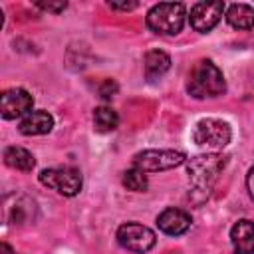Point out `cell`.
<instances>
[{
  "label": "cell",
  "mask_w": 254,
  "mask_h": 254,
  "mask_svg": "<svg viewBox=\"0 0 254 254\" xmlns=\"http://www.w3.org/2000/svg\"><path fill=\"white\" fill-rule=\"evenodd\" d=\"M123 187L133 192H143L147 189V175L139 169H129L123 173Z\"/></svg>",
  "instance_id": "cell-18"
},
{
  "label": "cell",
  "mask_w": 254,
  "mask_h": 254,
  "mask_svg": "<svg viewBox=\"0 0 254 254\" xmlns=\"http://www.w3.org/2000/svg\"><path fill=\"white\" fill-rule=\"evenodd\" d=\"M93 123H95V129L97 131L107 133V131L117 129L119 115H117L115 109H111L107 105H101V107H95V111H93Z\"/></svg>",
  "instance_id": "cell-17"
},
{
  "label": "cell",
  "mask_w": 254,
  "mask_h": 254,
  "mask_svg": "<svg viewBox=\"0 0 254 254\" xmlns=\"http://www.w3.org/2000/svg\"><path fill=\"white\" fill-rule=\"evenodd\" d=\"M190 214H187L181 208H165L159 216H157V226L159 230H163L169 236H179L185 234L190 228Z\"/></svg>",
  "instance_id": "cell-10"
},
{
  "label": "cell",
  "mask_w": 254,
  "mask_h": 254,
  "mask_svg": "<svg viewBox=\"0 0 254 254\" xmlns=\"http://www.w3.org/2000/svg\"><path fill=\"white\" fill-rule=\"evenodd\" d=\"M226 163H228V157L220 155V153H206V155H196V157L189 159V163H187V175H189V183H190L189 196L194 202H202L210 194V190H212L218 175L226 167Z\"/></svg>",
  "instance_id": "cell-1"
},
{
  "label": "cell",
  "mask_w": 254,
  "mask_h": 254,
  "mask_svg": "<svg viewBox=\"0 0 254 254\" xmlns=\"http://www.w3.org/2000/svg\"><path fill=\"white\" fill-rule=\"evenodd\" d=\"M115 93H117V83H115L113 79H105V81L99 85V97H101V99H111Z\"/></svg>",
  "instance_id": "cell-19"
},
{
  "label": "cell",
  "mask_w": 254,
  "mask_h": 254,
  "mask_svg": "<svg viewBox=\"0 0 254 254\" xmlns=\"http://www.w3.org/2000/svg\"><path fill=\"white\" fill-rule=\"evenodd\" d=\"M4 163L16 171H24V173H30L36 165V159L34 155L28 151V149H22V147H6L4 149Z\"/></svg>",
  "instance_id": "cell-15"
},
{
  "label": "cell",
  "mask_w": 254,
  "mask_h": 254,
  "mask_svg": "<svg viewBox=\"0 0 254 254\" xmlns=\"http://www.w3.org/2000/svg\"><path fill=\"white\" fill-rule=\"evenodd\" d=\"M117 242L129 252L147 254L155 246L157 236L149 226H143L137 222H127L117 228Z\"/></svg>",
  "instance_id": "cell-7"
},
{
  "label": "cell",
  "mask_w": 254,
  "mask_h": 254,
  "mask_svg": "<svg viewBox=\"0 0 254 254\" xmlns=\"http://www.w3.org/2000/svg\"><path fill=\"white\" fill-rule=\"evenodd\" d=\"M109 8L111 10H135L137 8V2H121V4H117V2H109Z\"/></svg>",
  "instance_id": "cell-21"
},
{
  "label": "cell",
  "mask_w": 254,
  "mask_h": 254,
  "mask_svg": "<svg viewBox=\"0 0 254 254\" xmlns=\"http://www.w3.org/2000/svg\"><path fill=\"white\" fill-rule=\"evenodd\" d=\"M230 240L236 254H254V222L238 220L230 230Z\"/></svg>",
  "instance_id": "cell-11"
},
{
  "label": "cell",
  "mask_w": 254,
  "mask_h": 254,
  "mask_svg": "<svg viewBox=\"0 0 254 254\" xmlns=\"http://www.w3.org/2000/svg\"><path fill=\"white\" fill-rule=\"evenodd\" d=\"M52 127H54V117L44 109L30 111L26 117H22L18 125L22 135H46L52 131Z\"/></svg>",
  "instance_id": "cell-12"
},
{
  "label": "cell",
  "mask_w": 254,
  "mask_h": 254,
  "mask_svg": "<svg viewBox=\"0 0 254 254\" xmlns=\"http://www.w3.org/2000/svg\"><path fill=\"white\" fill-rule=\"evenodd\" d=\"M32 105H34V97L22 87L6 89L0 97V113L4 119L26 117L32 111Z\"/></svg>",
  "instance_id": "cell-8"
},
{
  "label": "cell",
  "mask_w": 254,
  "mask_h": 254,
  "mask_svg": "<svg viewBox=\"0 0 254 254\" xmlns=\"http://www.w3.org/2000/svg\"><path fill=\"white\" fill-rule=\"evenodd\" d=\"M187 91L196 97V99H206V97H218L226 91L224 75L222 71L210 62V60H200L194 64L189 75Z\"/></svg>",
  "instance_id": "cell-2"
},
{
  "label": "cell",
  "mask_w": 254,
  "mask_h": 254,
  "mask_svg": "<svg viewBox=\"0 0 254 254\" xmlns=\"http://www.w3.org/2000/svg\"><path fill=\"white\" fill-rule=\"evenodd\" d=\"M246 189H248V194H250L252 200H254V165L250 167V171H248V175H246Z\"/></svg>",
  "instance_id": "cell-22"
},
{
  "label": "cell",
  "mask_w": 254,
  "mask_h": 254,
  "mask_svg": "<svg viewBox=\"0 0 254 254\" xmlns=\"http://www.w3.org/2000/svg\"><path fill=\"white\" fill-rule=\"evenodd\" d=\"M185 153L171 149H147L133 157V167L143 173H159L169 171L185 163Z\"/></svg>",
  "instance_id": "cell-5"
},
{
  "label": "cell",
  "mask_w": 254,
  "mask_h": 254,
  "mask_svg": "<svg viewBox=\"0 0 254 254\" xmlns=\"http://www.w3.org/2000/svg\"><path fill=\"white\" fill-rule=\"evenodd\" d=\"M40 183L64 196H73L81 190V175L73 167H52L40 173Z\"/></svg>",
  "instance_id": "cell-6"
},
{
  "label": "cell",
  "mask_w": 254,
  "mask_h": 254,
  "mask_svg": "<svg viewBox=\"0 0 254 254\" xmlns=\"http://www.w3.org/2000/svg\"><path fill=\"white\" fill-rule=\"evenodd\" d=\"M36 6L38 8H42V10H46V12H62V10H65V6H67V2H36Z\"/></svg>",
  "instance_id": "cell-20"
},
{
  "label": "cell",
  "mask_w": 254,
  "mask_h": 254,
  "mask_svg": "<svg viewBox=\"0 0 254 254\" xmlns=\"http://www.w3.org/2000/svg\"><path fill=\"white\" fill-rule=\"evenodd\" d=\"M222 12H224V2H196L190 8L192 30H196L200 34L210 32L222 18Z\"/></svg>",
  "instance_id": "cell-9"
},
{
  "label": "cell",
  "mask_w": 254,
  "mask_h": 254,
  "mask_svg": "<svg viewBox=\"0 0 254 254\" xmlns=\"http://www.w3.org/2000/svg\"><path fill=\"white\" fill-rule=\"evenodd\" d=\"M0 254H16V252L12 250V246H10V244L2 242V244H0Z\"/></svg>",
  "instance_id": "cell-23"
},
{
  "label": "cell",
  "mask_w": 254,
  "mask_h": 254,
  "mask_svg": "<svg viewBox=\"0 0 254 254\" xmlns=\"http://www.w3.org/2000/svg\"><path fill=\"white\" fill-rule=\"evenodd\" d=\"M226 20L236 30H252L254 28V8L248 4H232L226 12Z\"/></svg>",
  "instance_id": "cell-16"
},
{
  "label": "cell",
  "mask_w": 254,
  "mask_h": 254,
  "mask_svg": "<svg viewBox=\"0 0 254 254\" xmlns=\"http://www.w3.org/2000/svg\"><path fill=\"white\" fill-rule=\"evenodd\" d=\"M14 202H6L4 204V214L6 220L14 222V224H26L30 222V218H34L36 212V202L28 196H14Z\"/></svg>",
  "instance_id": "cell-13"
},
{
  "label": "cell",
  "mask_w": 254,
  "mask_h": 254,
  "mask_svg": "<svg viewBox=\"0 0 254 254\" xmlns=\"http://www.w3.org/2000/svg\"><path fill=\"white\" fill-rule=\"evenodd\" d=\"M230 139H232V129L222 119L206 117L200 119L192 129V143L214 153L224 149L230 143Z\"/></svg>",
  "instance_id": "cell-4"
},
{
  "label": "cell",
  "mask_w": 254,
  "mask_h": 254,
  "mask_svg": "<svg viewBox=\"0 0 254 254\" xmlns=\"http://www.w3.org/2000/svg\"><path fill=\"white\" fill-rule=\"evenodd\" d=\"M185 4L181 2H159L147 12V26L155 34L175 36L185 26Z\"/></svg>",
  "instance_id": "cell-3"
},
{
  "label": "cell",
  "mask_w": 254,
  "mask_h": 254,
  "mask_svg": "<svg viewBox=\"0 0 254 254\" xmlns=\"http://www.w3.org/2000/svg\"><path fill=\"white\" fill-rule=\"evenodd\" d=\"M143 67H145V77L153 81L171 67V58L163 50H149L143 58Z\"/></svg>",
  "instance_id": "cell-14"
}]
</instances>
